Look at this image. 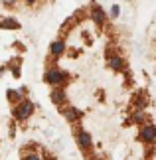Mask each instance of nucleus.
Here are the masks:
<instances>
[{
  "label": "nucleus",
  "instance_id": "nucleus-1",
  "mask_svg": "<svg viewBox=\"0 0 156 160\" xmlns=\"http://www.w3.org/2000/svg\"><path fill=\"white\" fill-rule=\"evenodd\" d=\"M67 71L59 69V67H48L46 73H43V81H46L48 85H52V87H58V85H63L67 81Z\"/></svg>",
  "mask_w": 156,
  "mask_h": 160
},
{
  "label": "nucleus",
  "instance_id": "nucleus-2",
  "mask_svg": "<svg viewBox=\"0 0 156 160\" xmlns=\"http://www.w3.org/2000/svg\"><path fill=\"white\" fill-rule=\"evenodd\" d=\"M32 113H34V103L28 101V99H22L20 103H16V105H14V109H12V117H14L16 121H20V122L30 119Z\"/></svg>",
  "mask_w": 156,
  "mask_h": 160
},
{
  "label": "nucleus",
  "instance_id": "nucleus-3",
  "mask_svg": "<svg viewBox=\"0 0 156 160\" xmlns=\"http://www.w3.org/2000/svg\"><path fill=\"white\" fill-rule=\"evenodd\" d=\"M89 16H91V20L95 22V26H99V28H103V26H105V20H107V12H105L99 4H91V6H89Z\"/></svg>",
  "mask_w": 156,
  "mask_h": 160
},
{
  "label": "nucleus",
  "instance_id": "nucleus-4",
  "mask_svg": "<svg viewBox=\"0 0 156 160\" xmlns=\"http://www.w3.org/2000/svg\"><path fill=\"white\" fill-rule=\"evenodd\" d=\"M59 109H61V115L65 117V121H67V122H71V125H73V122H79V121H81V117H83V113H81L79 109L71 107V105H61Z\"/></svg>",
  "mask_w": 156,
  "mask_h": 160
},
{
  "label": "nucleus",
  "instance_id": "nucleus-5",
  "mask_svg": "<svg viewBox=\"0 0 156 160\" xmlns=\"http://www.w3.org/2000/svg\"><path fill=\"white\" fill-rule=\"evenodd\" d=\"M140 138L144 140L146 144H154L156 142V125L152 122H144L140 128Z\"/></svg>",
  "mask_w": 156,
  "mask_h": 160
},
{
  "label": "nucleus",
  "instance_id": "nucleus-6",
  "mask_svg": "<svg viewBox=\"0 0 156 160\" xmlns=\"http://www.w3.org/2000/svg\"><path fill=\"white\" fill-rule=\"evenodd\" d=\"M49 99H52L53 105H65V101H67V95H65V89H63V85H58V87H53L52 89V93H49Z\"/></svg>",
  "mask_w": 156,
  "mask_h": 160
},
{
  "label": "nucleus",
  "instance_id": "nucleus-7",
  "mask_svg": "<svg viewBox=\"0 0 156 160\" xmlns=\"http://www.w3.org/2000/svg\"><path fill=\"white\" fill-rule=\"evenodd\" d=\"M75 140H77L79 148H83V150H87V148H89V146L93 144V137H91V132H87L85 128H79V131L75 132Z\"/></svg>",
  "mask_w": 156,
  "mask_h": 160
},
{
  "label": "nucleus",
  "instance_id": "nucleus-8",
  "mask_svg": "<svg viewBox=\"0 0 156 160\" xmlns=\"http://www.w3.org/2000/svg\"><path fill=\"white\" fill-rule=\"evenodd\" d=\"M107 63L113 71H124L127 69V63H124V59L121 58V55L117 53H107Z\"/></svg>",
  "mask_w": 156,
  "mask_h": 160
},
{
  "label": "nucleus",
  "instance_id": "nucleus-9",
  "mask_svg": "<svg viewBox=\"0 0 156 160\" xmlns=\"http://www.w3.org/2000/svg\"><path fill=\"white\" fill-rule=\"evenodd\" d=\"M49 53H52V58H61V55L65 53V40H55L52 42V46H49Z\"/></svg>",
  "mask_w": 156,
  "mask_h": 160
},
{
  "label": "nucleus",
  "instance_id": "nucleus-10",
  "mask_svg": "<svg viewBox=\"0 0 156 160\" xmlns=\"http://www.w3.org/2000/svg\"><path fill=\"white\" fill-rule=\"evenodd\" d=\"M0 28L2 30H20V22H16L14 18H4V20H0Z\"/></svg>",
  "mask_w": 156,
  "mask_h": 160
},
{
  "label": "nucleus",
  "instance_id": "nucleus-11",
  "mask_svg": "<svg viewBox=\"0 0 156 160\" xmlns=\"http://www.w3.org/2000/svg\"><path fill=\"white\" fill-rule=\"evenodd\" d=\"M6 95H8V101H10V103H14V105H16V103H20V101L24 99L22 91H16V89H8V91H6Z\"/></svg>",
  "mask_w": 156,
  "mask_h": 160
},
{
  "label": "nucleus",
  "instance_id": "nucleus-12",
  "mask_svg": "<svg viewBox=\"0 0 156 160\" xmlns=\"http://www.w3.org/2000/svg\"><path fill=\"white\" fill-rule=\"evenodd\" d=\"M118 14H121V6L113 4V6H111V10H109V16L111 18H118Z\"/></svg>",
  "mask_w": 156,
  "mask_h": 160
},
{
  "label": "nucleus",
  "instance_id": "nucleus-13",
  "mask_svg": "<svg viewBox=\"0 0 156 160\" xmlns=\"http://www.w3.org/2000/svg\"><path fill=\"white\" fill-rule=\"evenodd\" d=\"M22 160H43L40 154H36V152H30V154H24Z\"/></svg>",
  "mask_w": 156,
  "mask_h": 160
},
{
  "label": "nucleus",
  "instance_id": "nucleus-14",
  "mask_svg": "<svg viewBox=\"0 0 156 160\" xmlns=\"http://www.w3.org/2000/svg\"><path fill=\"white\" fill-rule=\"evenodd\" d=\"M2 4L6 6V8H12V6L16 4V0H2Z\"/></svg>",
  "mask_w": 156,
  "mask_h": 160
},
{
  "label": "nucleus",
  "instance_id": "nucleus-15",
  "mask_svg": "<svg viewBox=\"0 0 156 160\" xmlns=\"http://www.w3.org/2000/svg\"><path fill=\"white\" fill-rule=\"evenodd\" d=\"M134 121L136 122H144V115H142V113H136L134 115Z\"/></svg>",
  "mask_w": 156,
  "mask_h": 160
},
{
  "label": "nucleus",
  "instance_id": "nucleus-16",
  "mask_svg": "<svg viewBox=\"0 0 156 160\" xmlns=\"http://www.w3.org/2000/svg\"><path fill=\"white\" fill-rule=\"evenodd\" d=\"M24 2H26V4H28V6H34V4H36V2H38V0H24Z\"/></svg>",
  "mask_w": 156,
  "mask_h": 160
}]
</instances>
